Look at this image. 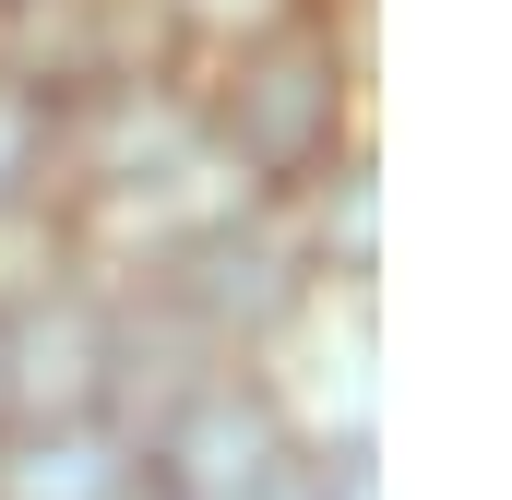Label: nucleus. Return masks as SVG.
I'll return each mask as SVG.
<instances>
[{"mask_svg": "<svg viewBox=\"0 0 512 500\" xmlns=\"http://www.w3.org/2000/svg\"><path fill=\"white\" fill-rule=\"evenodd\" d=\"M203 108V143L227 155V179L251 203H298L346 143H358V108H346V48L334 24H274L251 48H227V72L191 96Z\"/></svg>", "mask_w": 512, "mask_h": 500, "instance_id": "obj_1", "label": "nucleus"}, {"mask_svg": "<svg viewBox=\"0 0 512 500\" xmlns=\"http://www.w3.org/2000/svg\"><path fill=\"white\" fill-rule=\"evenodd\" d=\"M310 465V429L286 417V393L262 370H203L155 429H143V489L167 500H262L274 477H298Z\"/></svg>", "mask_w": 512, "mask_h": 500, "instance_id": "obj_2", "label": "nucleus"}, {"mask_svg": "<svg viewBox=\"0 0 512 500\" xmlns=\"http://www.w3.org/2000/svg\"><path fill=\"white\" fill-rule=\"evenodd\" d=\"M155 298H167L215 358H251V346H274V334L310 310V262L274 227V203H239V215H215L203 239H179L155 262Z\"/></svg>", "mask_w": 512, "mask_h": 500, "instance_id": "obj_3", "label": "nucleus"}, {"mask_svg": "<svg viewBox=\"0 0 512 500\" xmlns=\"http://www.w3.org/2000/svg\"><path fill=\"white\" fill-rule=\"evenodd\" d=\"M143 48H167L143 0H0V84H36L48 108L143 84Z\"/></svg>", "mask_w": 512, "mask_h": 500, "instance_id": "obj_4", "label": "nucleus"}, {"mask_svg": "<svg viewBox=\"0 0 512 500\" xmlns=\"http://www.w3.org/2000/svg\"><path fill=\"white\" fill-rule=\"evenodd\" d=\"M108 298L72 274L24 310H0V346H12V429H60V417H96L108 405Z\"/></svg>", "mask_w": 512, "mask_h": 500, "instance_id": "obj_5", "label": "nucleus"}, {"mask_svg": "<svg viewBox=\"0 0 512 500\" xmlns=\"http://www.w3.org/2000/svg\"><path fill=\"white\" fill-rule=\"evenodd\" d=\"M143 453L108 417H60V429H0V500H131Z\"/></svg>", "mask_w": 512, "mask_h": 500, "instance_id": "obj_6", "label": "nucleus"}, {"mask_svg": "<svg viewBox=\"0 0 512 500\" xmlns=\"http://www.w3.org/2000/svg\"><path fill=\"white\" fill-rule=\"evenodd\" d=\"M298 262H310V286H346V298H370V274H382V179H370V155L346 143L310 191H298Z\"/></svg>", "mask_w": 512, "mask_h": 500, "instance_id": "obj_7", "label": "nucleus"}, {"mask_svg": "<svg viewBox=\"0 0 512 500\" xmlns=\"http://www.w3.org/2000/svg\"><path fill=\"white\" fill-rule=\"evenodd\" d=\"M60 120L72 108H48L36 84H0V215L60 203Z\"/></svg>", "mask_w": 512, "mask_h": 500, "instance_id": "obj_8", "label": "nucleus"}, {"mask_svg": "<svg viewBox=\"0 0 512 500\" xmlns=\"http://www.w3.org/2000/svg\"><path fill=\"white\" fill-rule=\"evenodd\" d=\"M143 12H155V36H167V48H215V60H227V48L274 36V24H298L310 0H143Z\"/></svg>", "mask_w": 512, "mask_h": 500, "instance_id": "obj_9", "label": "nucleus"}, {"mask_svg": "<svg viewBox=\"0 0 512 500\" xmlns=\"http://www.w3.org/2000/svg\"><path fill=\"white\" fill-rule=\"evenodd\" d=\"M262 500H310V465H298V477H274V489H262Z\"/></svg>", "mask_w": 512, "mask_h": 500, "instance_id": "obj_10", "label": "nucleus"}, {"mask_svg": "<svg viewBox=\"0 0 512 500\" xmlns=\"http://www.w3.org/2000/svg\"><path fill=\"white\" fill-rule=\"evenodd\" d=\"M0 429H12V346H0Z\"/></svg>", "mask_w": 512, "mask_h": 500, "instance_id": "obj_11", "label": "nucleus"}, {"mask_svg": "<svg viewBox=\"0 0 512 500\" xmlns=\"http://www.w3.org/2000/svg\"><path fill=\"white\" fill-rule=\"evenodd\" d=\"M131 500H167V489H131Z\"/></svg>", "mask_w": 512, "mask_h": 500, "instance_id": "obj_12", "label": "nucleus"}]
</instances>
